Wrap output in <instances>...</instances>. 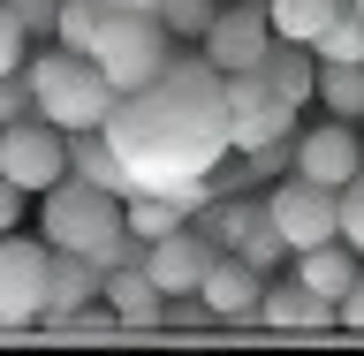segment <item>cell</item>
Wrapping results in <instances>:
<instances>
[{"label": "cell", "instance_id": "obj_1", "mask_svg": "<svg viewBox=\"0 0 364 356\" xmlns=\"http://www.w3.org/2000/svg\"><path fill=\"white\" fill-rule=\"evenodd\" d=\"M122 159L129 190H167V198H213V175L228 159V107H220V68L167 61L144 91H122L99 129Z\"/></svg>", "mask_w": 364, "mask_h": 356}, {"label": "cell", "instance_id": "obj_2", "mask_svg": "<svg viewBox=\"0 0 364 356\" xmlns=\"http://www.w3.org/2000/svg\"><path fill=\"white\" fill-rule=\"evenodd\" d=\"M23 84H31V107H38L53 129H68V136L107 129L114 99H122V91L99 76V61L76 53V45H46V53H31V61H23Z\"/></svg>", "mask_w": 364, "mask_h": 356}, {"label": "cell", "instance_id": "obj_3", "mask_svg": "<svg viewBox=\"0 0 364 356\" xmlns=\"http://www.w3.org/2000/svg\"><path fill=\"white\" fill-rule=\"evenodd\" d=\"M84 53L99 61V76H107L114 91H144L159 68L175 61V31L159 16H144V8H107V23L91 31Z\"/></svg>", "mask_w": 364, "mask_h": 356}, {"label": "cell", "instance_id": "obj_4", "mask_svg": "<svg viewBox=\"0 0 364 356\" xmlns=\"http://www.w3.org/2000/svg\"><path fill=\"white\" fill-rule=\"evenodd\" d=\"M38 235L53 250L99 258L107 243H122V198L99 190V182H84V175H61L53 190H38Z\"/></svg>", "mask_w": 364, "mask_h": 356}, {"label": "cell", "instance_id": "obj_5", "mask_svg": "<svg viewBox=\"0 0 364 356\" xmlns=\"http://www.w3.org/2000/svg\"><path fill=\"white\" fill-rule=\"evenodd\" d=\"M220 107H228V152H243V159H266V152H281L296 136V99L273 91L266 68L220 76Z\"/></svg>", "mask_w": 364, "mask_h": 356}, {"label": "cell", "instance_id": "obj_6", "mask_svg": "<svg viewBox=\"0 0 364 356\" xmlns=\"http://www.w3.org/2000/svg\"><path fill=\"white\" fill-rule=\"evenodd\" d=\"M0 175L16 182V190H53V182L68 175V129H53L38 107L31 114H16L8 129H0Z\"/></svg>", "mask_w": 364, "mask_h": 356}, {"label": "cell", "instance_id": "obj_7", "mask_svg": "<svg viewBox=\"0 0 364 356\" xmlns=\"http://www.w3.org/2000/svg\"><path fill=\"white\" fill-rule=\"evenodd\" d=\"M46 281H53V243L8 227L0 235V326H38Z\"/></svg>", "mask_w": 364, "mask_h": 356}, {"label": "cell", "instance_id": "obj_8", "mask_svg": "<svg viewBox=\"0 0 364 356\" xmlns=\"http://www.w3.org/2000/svg\"><path fill=\"white\" fill-rule=\"evenodd\" d=\"M289 175L318 182V190H341L349 175H364V129L341 122V114H326L318 129H296L289 136Z\"/></svg>", "mask_w": 364, "mask_h": 356}, {"label": "cell", "instance_id": "obj_9", "mask_svg": "<svg viewBox=\"0 0 364 356\" xmlns=\"http://www.w3.org/2000/svg\"><path fill=\"white\" fill-rule=\"evenodd\" d=\"M266 220H273V235L289 243V258L326 243V235H341L334 227V190H318V182H304V175H281L266 190Z\"/></svg>", "mask_w": 364, "mask_h": 356}, {"label": "cell", "instance_id": "obj_10", "mask_svg": "<svg viewBox=\"0 0 364 356\" xmlns=\"http://www.w3.org/2000/svg\"><path fill=\"white\" fill-rule=\"evenodd\" d=\"M205 61L220 68V76H235V68H266L273 53V23H266V0H235V8H220V16L205 23Z\"/></svg>", "mask_w": 364, "mask_h": 356}, {"label": "cell", "instance_id": "obj_11", "mask_svg": "<svg viewBox=\"0 0 364 356\" xmlns=\"http://www.w3.org/2000/svg\"><path fill=\"white\" fill-rule=\"evenodd\" d=\"M258 326L281 334V341H326V334H341V326H334V303H326L318 288H304L296 273L258 296Z\"/></svg>", "mask_w": 364, "mask_h": 356}, {"label": "cell", "instance_id": "obj_12", "mask_svg": "<svg viewBox=\"0 0 364 356\" xmlns=\"http://www.w3.org/2000/svg\"><path fill=\"white\" fill-rule=\"evenodd\" d=\"M258 296H266V273L250 266L243 250H213V266H205L198 281V303L220 326H243V318H258Z\"/></svg>", "mask_w": 364, "mask_h": 356}, {"label": "cell", "instance_id": "obj_13", "mask_svg": "<svg viewBox=\"0 0 364 356\" xmlns=\"http://www.w3.org/2000/svg\"><path fill=\"white\" fill-rule=\"evenodd\" d=\"M213 235L205 227H175V235H159V243H144V273H152L159 296H198L205 266H213Z\"/></svg>", "mask_w": 364, "mask_h": 356}, {"label": "cell", "instance_id": "obj_14", "mask_svg": "<svg viewBox=\"0 0 364 356\" xmlns=\"http://www.w3.org/2000/svg\"><path fill=\"white\" fill-rule=\"evenodd\" d=\"M213 243H220V250H243L250 266L289 258V243H281L273 220H266V198H258V205H220V212H213Z\"/></svg>", "mask_w": 364, "mask_h": 356}, {"label": "cell", "instance_id": "obj_15", "mask_svg": "<svg viewBox=\"0 0 364 356\" xmlns=\"http://www.w3.org/2000/svg\"><path fill=\"white\" fill-rule=\"evenodd\" d=\"M205 198H167V190H129L122 198V235L129 243H159V235H175V227L198 220Z\"/></svg>", "mask_w": 364, "mask_h": 356}, {"label": "cell", "instance_id": "obj_16", "mask_svg": "<svg viewBox=\"0 0 364 356\" xmlns=\"http://www.w3.org/2000/svg\"><path fill=\"white\" fill-rule=\"evenodd\" d=\"M99 296H107V303H114L122 318H129V334H159V303H167V296L152 288V273H144V258H122V266H107Z\"/></svg>", "mask_w": 364, "mask_h": 356}, {"label": "cell", "instance_id": "obj_17", "mask_svg": "<svg viewBox=\"0 0 364 356\" xmlns=\"http://www.w3.org/2000/svg\"><path fill=\"white\" fill-rule=\"evenodd\" d=\"M357 273H364V258L341 243V235H326V243H311V250H296V281H304V288H318L326 303H341Z\"/></svg>", "mask_w": 364, "mask_h": 356}, {"label": "cell", "instance_id": "obj_18", "mask_svg": "<svg viewBox=\"0 0 364 356\" xmlns=\"http://www.w3.org/2000/svg\"><path fill=\"white\" fill-rule=\"evenodd\" d=\"M38 334H46V341H76V349H84V341H122V334H129V318L114 311L107 296H91V303H76V311H46Z\"/></svg>", "mask_w": 364, "mask_h": 356}, {"label": "cell", "instance_id": "obj_19", "mask_svg": "<svg viewBox=\"0 0 364 356\" xmlns=\"http://www.w3.org/2000/svg\"><path fill=\"white\" fill-rule=\"evenodd\" d=\"M99 258H84V250H53V281H46V311H76V303H91L99 296ZM38 311V318H46Z\"/></svg>", "mask_w": 364, "mask_h": 356}, {"label": "cell", "instance_id": "obj_20", "mask_svg": "<svg viewBox=\"0 0 364 356\" xmlns=\"http://www.w3.org/2000/svg\"><path fill=\"white\" fill-rule=\"evenodd\" d=\"M349 0H266V23H273V38H289V45H311L326 23L341 16Z\"/></svg>", "mask_w": 364, "mask_h": 356}, {"label": "cell", "instance_id": "obj_21", "mask_svg": "<svg viewBox=\"0 0 364 356\" xmlns=\"http://www.w3.org/2000/svg\"><path fill=\"white\" fill-rule=\"evenodd\" d=\"M266 76H273V91L281 99H318V53L311 45H289V38H273V53H266Z\"/></svg>", "mask_w": 364, "mask_h": 356}, {"label": "cell", "instance_id": "obj_22", "mask_svg": "<svg viewBox=\"0 0 364 356\" xmlns=\"http://www.w3.org/2000/svg\"><path fill=\"white\" fill-rule=\"evenodd\" d=\"M68 175L99 182V190H114V198H129V175H122V159H114V144H107V136H99V129L68 136Z\"/></svg>", "mask_w": 364, "mask_h": 356}, {"label": "cell", "instance_id": "obj_23", "mask_svg": "<svg viewBox=\"0 0 364 356\" xmlns=\"http://www.w3.org/2000/svg\"><path fill=\"white\" fill-rule=\"evenodd\" d=\"M318 107L364 122V61H318Z\"/></svg>", "mask_w": 364, "mask_h": 356}, {"label": "cell", "instance_id": "obj_24", "mask_svg": "<svg viewBox=\"0 0 364 356\" xmlns=\"http://www.w3.org/2000/svg\"><path fill=\"white\" fill-rule=\"evenodd\" d=\"M99 23H107V0H53V45H76L84 53Z\"/></svg>", "mask_w": 364, "mask_h": 356}, {"label": "cell", "instance_id": "obj_25", "mask_svg": "<svg viewBox=\"0 0 364 356\" xmlns=\"http://www.w3.org/2000/svg\"><path fill=\"white\" fill-rule=\"evenodd\" d=\"M311 53L318 61H364V8H341V16L311 38Z\"/></svg>", "mask_w": 364, "mask_h": 356}, {"label": "cell", "instance_id": "obj_26", "mask_svg": "<svg viewBox=\"0 0 364 356\" xmlns=\"http://www.w3.org/2000/svg\"><path fill=\"white\" fill-rule=\"evenodd\" d=\"M334 227H341V243L364 258V175H349V182L334 190Z\"/></svg>", "mask_w": 364, "mask_h": 356}, {"label": "cell", "instance_id": "obj_27", "mask_svg": "<svg viewBox=\"0 0 364 356\" xmlns=\"http://www.w3.org/2000/svg\"><path fill=\"white\" fill-rule=\"evenodd\" d=\"M23 61H31V23L16 0H0V76H16Z\"/></svg>", "mask_w": 364, "mask_h": 356}, {"label": "cell", "instance_id": "obj_28", "mask_svg": "<svg viewBox=\"0 0 364 356\" xmlns=\"http://www.w3.org/2000/svg\"><path fill=\"white\" fill-rule=\"evenodd\" d=\"M220 16V0H159V23L175 38H205V23Z\"/></svg>", "mask_w": 364, "mask_h": 356}, {"label": "cell", "instance_id": "obj_29", "mask_svg": "<svg viewBox=\"0 0 364 356\" xmlns=\"http://www.w3.org/2000/svg\"><path fill=\"white\" fill-rule=\"evenodd\" d=\"M334 326H341V334H357V341H364V273L349 281V296L334 303Z\"/></svg>", "mask_w": 364, "mask_h": 356}, {"label": "cell", "instance_id": "obj_30", "mask_svg": "<svg viewBox=\"0 0 364 356\" xmlns=\"http://www.w3.org/2000/svg\"><path fill=\"white\" fill-rule=\"evenodd\" d=\"M16 114H31V84H23V68H16V76H0V129H8Z\"/></svg>", "mask_w": 364, "mask_h": 356}, {"label": "cell", "instance_id": "obj_31", "mask_svg": "<svg viewBox=\"0 0 364 356\" xmlns=\"http://www.w3.org/2000/svg\"><path fill=\"white\" fill-rule=\"evenodd\" d=\"M31 205H38L31 190H16V182L0 175V235H8V227H23V212H31Z\"/></svg>", "mask_w": 364, "mask_h": 356}, {"label": "cell", "instance_id": "obj_32", "mask_svg": "<svg viewBox=\"0 0 364 356\" xmlns=\"http://www.w3.org/2000/svg\"><path fill=\"white\" fill-rule=\"evenodd\" d=\"M107 8H144V16H159V0H107Z\"/></svg>", "mask_w": 364, "mask_h": 356}, {"label": "cell", "instance_id": "obj_33", "mask_svg": "<svg viewBox=\"0 0 364 356\" xmlns=\"http://www.w3.org/2000/svg\"><path fill=\"white\" fill-rule=\"evenodd\" d=\"M0 334H31V326H0Z\"/></svg>", "mask_w": 364, "mask_h": 356}, {"label": "cell", "instance_id": "obj_34", "mask_svg": "<svg viewBox=\"0 0 364 356\" xmlns=\"http://www.w3.org/2000/svg\"><path fill=\"white\" fill-rule=\"evenodd\" d=\"M349 8H364V0H349Z\"/></svg>", "mask_w": 364, "mask_h": 356}, {"label": "cell", "instance_id": "obj_35", "mask_svg": "<svg viewBox=\"0 0 364 356\" xmlns=\"http://www.w3.org/2000/svg\"><path fill=\"white\" fill-rule=\"evenodd\" d=\"M16 8H23V0H16Z\"/></svg>", "mask_w": 364, "mask_h": 356}]
</instances>
